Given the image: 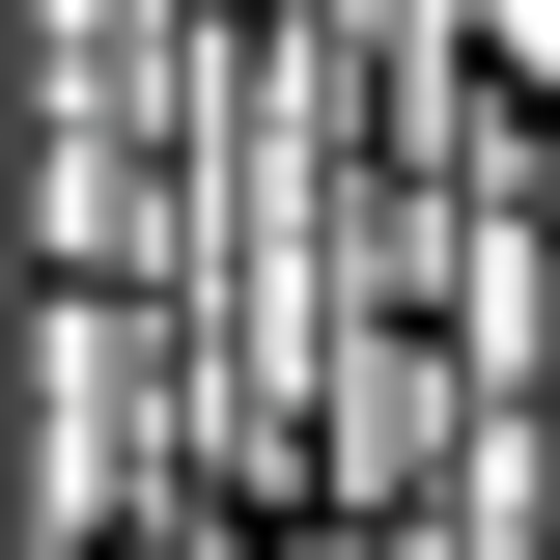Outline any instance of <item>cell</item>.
Here are the masks:
<instances>
[{"mask_svg": "<svg viewBox=\"0 0 560 560\" xmlns=\"http://www.w3.org/2000/svg\"><path fill=\"white\" fill-rule=\"evenodd\" d=\"M448 57H477L504 113H560V0H448Z\"/></svg>", "mask_w": 560, "mask_h": 560, "instance_id": "obj_1", "label": "cell"}]
</instances>
